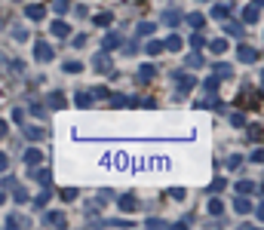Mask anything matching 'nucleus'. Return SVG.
Instances as JSON below:
<instances>
[{
    "label": "nucleus",
    "mask_w": 264,
    "mask_h": 230,
    "mask_svg": "<svg viewBox=\"0 0 264 230\" xmlns=\"http://www.w3.org/2000/svg\"><path fill=\"white\" fill-rule=\"evenodd\" d=\"M6 203V190H0V206H3Z\"/></svg>",
    "instance_id": "3c124183"
},
{
    "label": "nucleus",
    "mask_w": 264,
    "mask_h": 230,
    "mask_svg": "<svg viewBox=\"0 0 264 230\" xmlns=\"http://www.w3.org/2000/svg\"><path fill=\"white\" fill-rule=\"evenodd\" d=\"M191 46H193V49H203V46H206V37H203L200 31H197V34H191Z\"/></svg>",
    "instance_id": "473e14b6"
},
{
    "label": "nucleus",
    "mask_w": 264,
    "mask_h": 230,
    "mask_svg": "<svg viewBox=\"0 0 264 230\" xmlns=\"http://www.w3.org/2000/svg\"><path fill=\"white\" fill-rule=\"evenodd\" d=\"M47 200H49V190H43L37 200H34V206H47Z\"/></svg>",
    "instance_id": "a18cd8bd"
},
{
    "label": "nucleus",
    "mask_w": 264,
    "mask_h": 230,
    "mask_svg": "<svg viewBox=\"0 0 264 230\" xmlns=\"http://www.w3.org/2000/svg\"><path fill=\"white\" fill-rule=\"evenodd\" d=\"M62 68H65V74H80V71H83V65H80V62H65Z\"/></svg>",
    "instance_id": "72a5a7b5"
},
{
    "label": "nucleus",
    "mask_w": 264,
    "mask_h": 230,
    "mask_svg": "<svg viewBox=\"0 0 264 230\" xmlns=\"http://www.w3.org/2000/svg\"><path fill=\"white\" fill-rule=\"evenodd\" d=\"M6 166H9V157H6L3 151H0V169H6Z\"/></svg>",
    "instance_id": "09e8293b"
},
{
    "label": "nucleus",
    "mask_w": 264,
    "mask_h": 230,
    "mask_svg": "<svg viewBox=\"0 0 264 230\" xmlns=\"http://www.w3.org/2000/svg\"><path fill=\"white\" fill-rule=\"evenodd\" d=\"M6 227H28V221H25V218H19V215H9L6 218Z\"/></svg>",
    "instance_id": "2f4dec72"
},
{
    "label": "nucleus",
    "mask_w": 264,
    "mask_h": 230,
    "mask_svg": "<svg viewBox=\"0 0 264 230\" xmlns=\"http://www.w3.org/2000/svg\"><path fill=\"white\" fill-rule=\"evenodd\" d=\"M209 49H212L215 55H221V52L227 49V37H218V40H212V43H209Z\"/></svg>",
    "instance_id": "b1692460"
},
{
    "label": "nucleus",
    "mask_w": 264,
    "mask_h": 230,
    "mask_svg": "<svg viewBox=\"0 0 264 230\" xmlns=\"http://www.w3.org/2000/svg\"><path fill=\"white\" fill-rule=\"evenodd\" d=\"M147 227H169L163 218H147Z\"/></svg>",
    "instance_id": "58836bf2"
},
{
    "label": "nucleus",
    "mask_w": 264,
    "mask_h": 230,
    "mask_svg": "<svg viewBox=\"0 0 264 230\" xmlns=\"http://www.w3.org/2000/svg\"><path fill=\"white\" fill-rule=\"evenodd\" d=\"M258 184L255 181H237V193H243V197H249V193H255Z\"/></svg>",
    "instance_id": "2eb2a0df"
},
{
    "label": "nucleus",
    "mask_w": 264,
    "mask_h": 230,
    "mask_svg": "<svg viewBox=\"0 0 264 230\" xmlns=\"http://www.w3.org/2000/svg\"><path fill=\"white\" fill-rule=\"evenodd\" d=\"M212 16H215L218 22L227 19V16H231V3H227V0H224V3H215V6H212Z\"/></svg>",
    "instance_id": "9d476101"
},
{
    "label": "nucleus",
    "mask_w": 264,
    "mask_h": 230,
    "mask_svg": "<svg viewBox=\"0 0 264 230\" xmlns=\"http://www.w3.org/2000/svg\"><path fill=\"white\" fill-rule=\"evenodd\" d=\"M43 221H47L49 227H65V224H68L62 212H47V218H43Z\"/></svg>",
    "instance_id": "1a4fd4ad"
},
{
    "label": "nucleus",
    "mask_w": 264,
    "mask_h": 230,
    "mask_svg": "<svg viewBox=\"0 0 264 230\" xmlns=\"http://www.w3.org/2000/svg\"><path fill=\"white\" fill-rule=\"evenodd\" d=\"M13 123H25V111H22V108L13 111Z\"/></svg>",
    "instance_id": "79ce46f5"
},
{
    "label": "nucleus",
    "mask_w": 264,
    "mask_h": 230,
    "mask_svg": "<svg viewBox=\"0 0 264 230\" xmlns=\"http://www.w3.org/2000/svg\"><path fill=\"white\" fill-rule=\"evenodd\" d=\"M111 22H114V13H98L96 16V25H101V28H108Z\"/></svg>",
    "instance_id": "c756f323"
},
{
    "label": "nucleus",
    "mask_w": 264,
    "mask_h": 230,
    "mask_svg": "<svg viewBox=\"0 0 264 230\" xmlns=\"http://www.w3.org/2000/svg\"><path fill=\"white\" fill-rule=\"evenodd\" d=\"M258 19H261V6H258V3H249V6L243 9V22H246V25H255Z\"/></svg>",
    "instance_id": "20e7f679"
},
{
    "label": "nucleus",
    "mask_w": 264,
    "mask_h": 230,
    "mask_svg": "<svg viewBox=\"0 0 264 230\" xmlns=\"http://www.w3.org/2000/svg\"><path fill=\"white\" fill-rule=\"evenodd\" d=\"M154 31H157L154 22H139V28H135V34H139V37H151Z\"/></svg>",
    "instance_id": "dca6fc26"
},
{
    "label": "nucleus",
    "mask_w": 264,
    "mask_h": 230,
    "mask_svg": "<svg viewBox=\"0 0 264 230\" xmlns=\"http://www.w3.org/2000/svg\"><path fill=\"white\" fill-rule=\"evenodd\" d=\"M74 105H77V108H89V105H93V92H77V95H74Z\"/></svg>",
    "instance_id": "aec40b11"
},
{
    "label": "nucleus",
    "mask_w": 264,
    "mask_h": 230,
    "mask_svg": "<svg viewBox=\"0 0 264 230\" xmlns=\"http://www.w3.org/2000/svg\"><path fill=\"white\" fill-rule=\"evenodd\" d=\"M0 28H3V19H0Z\"/></svg>",
    "instance_id": "603ef678"
},
{
    "label": "nucleus",
    "mask_w": 264,
    "mask_h": 230,
    "mask_svg": "<svg viewBox=\"0 0 264 230\" xmlns=\"http://www.w3.org/2000/svg\"><path fill=\"white\" fill-rule=\"evenodd\" d=\"M163 22H166V25H172V28H175L178 22H181V16L175 13V9H166V13H163Z\"/></svg>",
    "instance_id": "a878e982"
},
{
    "label": "nucleus",
    "mask_w": 264,
    "mask_h": 230,
    "mask_svg": "<svg viewBox=\"0 0 264 230\" xmlns=\"http://www.w3.org/2000/svg\"><path fill=\"white\" fill-rule=\"evenodd\" d=\"M68 6H71V0H55V3H52V9H55L59 16H65V13H68Z\"/></svg>",
    "instance_id": "f704fd0d"
},
{
    "label": "nucleus",
    "mask_w": 264,
    "mask_h": 230,
    "mask_svg": "<svg viewBox=\"0 0 264 230\" xmlns=\"http://www.w3.org/2000/svg\"><path fill=\"white\" fill-rule=\"evenodd\" d=\"M188 25H191V28H197V31H200V28H206V19H203L200 13H193V16H188Z\"/></svg>",
    "instance_id": "cd10ccee"
},
{
    "label": "nucleus",
    "mask_w": 264,
    "mask_h": 230,
    "mask_svg": "<svg viewBox=\"0 0 264 230\" xmlns=\"http://www.w3.org/2000/svg\"><path fill=\"white\" fill-rule=\"evenodd\" d=\"M6 187H9V190L16 187V178H13V175H6V178H3V190H6Z\"/></svg>",
    "instance_id": "49530a36"
},
{
    "label": "nucleus",
    "mask_w": 264,
    "mask_h": 230,
    "mask_svg": "<svg viewBox=\"0 0 264 230\" xmlns=\"http://www.w3.org/2000/svg\"><path fill=\"white\" fill-rule=\"evenodd\" d=\"M197 86V80H193L191 74H185V71H175V89H178V95H188V92Z\"/></svg>",
    "instance_id": "f257e3e1"
},
{
    "label": "nucleus",
    "mask_w": 264,
    "mask_h": 230,
    "mask_svg": "<svg viewBox=\"0 0 264 230\" xmlns=\"http://www.w3.org/2000/svg\"><path fill=\"white\" fill-rule=\"evenodd\" d=\"M49 178H52L49 169H40V172H37V184H40V187H49Z\"/></svg>",
    "instance_id": "7c9ffc66"
},
{
    "label": "nucleus",
    "mask_w": 264,
    "mask_h": 230,
    "mask_svg": "<svg viewBox=\"0 0 264 230\" xmlns=\"http://www.w3.org/2000/svg\"><path fill=\"white\" fill-rule=\"evenodd\" d=\"M227 3H231V0H227Z\"/></svg>",
    "instance_id": "5fc2aeb1"
},
{
    "label": "nucleus",
    "mask_w": 264,
    "mask_h": 230,
    "mask_svg": "<svg viewBox=\"0 0 264 230\" xmlns=\"http://www.w3.org/2000/svg\"><path fill=\"white\" fill-rule=\"evenodd\" d=\"M6 132H9V126H6V123H0V138H3Z\"/></svg>",
    "instance_id": "8fccbe9b"
},
{
    "label": "nucleus",
    "mask_w": 264,
    "mask_h": 230,
    "mask_svg": "<svg viewBox=\"0 0 264 230\" xmlns=\"http://www.w3.org/2000/svg\"><path fill=\"white\" fill-rule=\"evenodd\" d=\"M96 71H111V59H108V49H101L96 55Z\"/></svg>",
    "instance_id": "ddd939ff"
},
{
    "label": "nucleus",
    "mask_w": 264,
    "mask_h": 230,
    "mask_svg": "<svg viewBox=\"0 0 264 230\" xmlns=\"http://www.w3.org/2000/svg\"><path fill=\"white\" fill-rule=\"evenodd\" d=\"M117 206H120L123 212H132V209H139V206H135V197H120V203H117Z\"/></svg>",
    "instance_id": "bb28decb"
},
{
    "label": "nucleus",
    "mask_w": 264,
    "mask_h": 230,
    "mask_svg": "<svg viewBox=\"0 0 264 230\" xmlns=\"http://www.w3.org/2000/svg\"><path fill=\"white\" fill-rule=\"evenodd\" d=\"M25 16H28L31 22H40L43 16H47V6H43V3H31V6L25 9Z\"/></svg>",
    "instance_id": "423d86ee"
},
{
    "label": "nucleus",
    "mask_w": 264,
    "mask_h": 230,
    "mask_svg": "<svg viewBox=\"0 0 264 230\" xmlns=\"http://www.w3.org/2000/svg\"><path fill=\"white\" fill-rule=\"evenodd\" d=\"M40 160H43V154L37 151V147H28V151H25V163H28V169H31V166H40Z\"/></svg>",
    "instance_id": "6e6552de"
},
{
    "label": "nucleus",
    "mask_w": 264,
    "mask_h": 230,
    "mask_svg": "<svg viewBox=\"0 0 264 230\" xmlns=\"http://www.w3.org/2000/svg\"><path fill=\"white\" fill-rule=\"evenodd\" d=\"M111 98V108H126V105H135V98L129 95H108Z\"/></svg>",
    "instance_id": "6ab92c4d"
},
{
    "label": "nucleus",
    "mask_w": 264,
    "mask_h": 230,
    "mask_svg": "<svg viewBox=\"0 0 264 230\" xmlns=\"http://www.w3.org/2000/svg\"><path fill=\"white\" fill-rule=\"evenodd\" d=\"M157 77V68L154 65H142L139 68V80H142V83H147V80H154Z\"/></svg>",
    "instance_id": "4468645a"
},
{
    "label": "nucleus",
    "mask_w": 264,
    "mask_h": 230,
    "mask_svg": "<svg viewBox=\"0 0 264 230\" xmlns=\"http://www.w3.org/2000/svg\"><path fill=\"white\" fill-rule=\"evenodd\" d=\"M181 46H185V43H181V37H178V34H169V37L163 40V49H172V52H178Z\"/></svg>",
    "instance_id": "f8f14e48"
},
{
    "label": "nucleus",
    "mask_w": 264,
    "mask_h": 230,
    "mask_svg": "<svg viewBox=\"0 0 264 230\" xmlns=\"http://www.w3.org/2000/svg\"><path fill=\"white\" fill-rule=\"evenodd\" d=\"M200 62H203V59H200V52H191V55H188V68H197Z\"/></svg>",
    "instance_id": "4c0bfd02"
},
{
    "label": "nucleus",
    "mask_w": 264,
    "mask_h": 230,
    "mask_svg": "<svg viewBox=\"0 0 264 230\" xmlns=\"http://www.w3.org/2000/svg\"><path fill=\"white\" fill-rule=\"evenodd\" d=\"M62 200H68V203H71V200H77V190H74V187H68V190H62Z\"/></svg>",
    "instance_id": "ea45409f"
},
{
    "label": "nucleus",
    "mask_w": 264,
    "mask_h": 230,
    "mask_svg": "<svg viewBox=\"0 0 264 230\" xmlns=\"http://www.w3.org/2000/svg\"><path fill=\"white\" fill-rule=\"evenodd\" d=\"M221 22H224V34H231V37H240V34H243V25H240V22H231V16L221 19Z\"/></svg>",
    "instance_id": "0eeeda50"
},
{
    "label": "nucleus",
    "mask_w": 264,
    "mask_h": 230,
    "mask_svg": "<svg viewBox=\"0 0 264 230\" xmlns=\"http://www.w3.org/2000/svg\"><path fill=\"white\" fill-rule=\"evenodd\" d=\"M234 212H237V215H249V212H252V200L243 197V193H237V200H234Z\"/></svg>",
    "instance_id": "39448f33"
},
{
    "label": "nucleus",
    "mask_w": 264,
    "mask_h": 230,
    "mask_svg": "<svg viewBox=\"0 0 264 230\" xmlns=\"http://www.w3.org/2000/svg\"><path fill=\"white\" fill-rule=\"evenodd\" d=\"M144 52H147V55H160V52H163V40H147Z\"/></svg>",
    "instance_id": "5701e85b"
},
{
    "label": "nucleus",
    "mask_w": 264,
    "mask_h": 230,
    "mask_svg": "<svg viewBox=\"0 0 264 230\" xmlns=\"http://www.w3.org/2000/svg\"><path fill=\"white\" fill-rule=\"evenodd\" d=\"M237 59L243 65H252V62H258V49L249 46V43H243V46H237Z\"/></svg>",
    "instance_id": "7ed1b4c3"
},
{
    "label": "nucleus",
    "mask_w": 264,
    "mask_h": 230,
    "mask_svg": "<svg viewBox=\"0 0 264 230\" xmlns=\"http://www.w3.org/2000/svg\"><path fill=\"white\" fill-rule=\"evenodd\" d=\"M25 135H28V141H40V138L47 135V129H43V126H28Z\"/></svg>",
    "instance_id": "a211bd4d"
},
{
    "label": "nucleus",
    "mask_w": 264,
    "mask_h": 230,
    "mask_svg": "<svg viewBox=\"0 0 264 230\" xmlns=\"http://www.w3.org/2000/svg\"><path fill=\"white\" fill-rule=\"evenodd\" d=\"M13 200H16V203H28V190L16 184V187H13Z\"/></svg>",
    "instance_id": "c85d7f7f"
},
{
    "label": "nucleus",
    "mask_w": 264,
    "mask_h": 230,
    "mask_svg": "<svg viewBox=\"0 0 264 230\" xmlns=\"http://www.w3.org/2000/svg\"><path fill=\"white\" fill-rule=\"evenodd\" d=\"M13 37L22 43V40H28V31H25V28H16V31H13Z\"/></svg>",
    "instance_id": "a19ab883"
},
{
    "label": "nucleus",
    "mask_w": 264,
    "mask_h": 230,
    "mask_svg": "<svg viewBox=\"0 0 264 230\" xmlns=\"http://www.w3.org/2000/svg\"><path fill=\"white\" fill-rule=\"evenodd\" d=\"M240 166H243V157H240V154H234L231 160H227V169H231V172H234V169H240Z\"/></svg>",
    "instance_id": "e433bc0d"
},
{
    "label": "nucleus",
    "mask_w": 264,
    "mask_h": 230,
    "mask_svg": "<svg viewBox=\"0 0 264 230\" xmlns=\"http://www.w3.org/2000/svg\"><path fill=\"white\" fill-rule=\"evenodd\" d=\"M31 114H34V117H43V108H40V105H34V101H31Z\"/></svg>",
    "instance_id": "de8ad7c7"
},
{
    "label": "nucleus",
    "mask_w": 264,
    "mask_h": 230,
    "mask_svg": "<svg viewBox=\"0 0 264 230\" xmlns=\"http://www.w3.org/2000/svg\"><path fill=\"white\" fill-rule=\"evenodd\" d=\"M52 34L62 40V37H68V34H71V25H68V22H62V19H59V22H52Z\"/></svg>",
    "instance_id": "9b49d317"
},
{
    "label": "nucleus",
    "mask_w": 264,
    "mask_h": 230,
    "mask_svg": "<svg viewBox=\"0 0 264 230\" xmlns=\"http://www.w3.org/2000/svg\"><path fill=\"white\" fill-rule=\"evenodd\" d=\"M120 46V37L117 34H108V37H101V49H117Z\"/></svg>",
    "instance_id": "4be33fe9"
},
{
    "label": "nucleus",
    "mask_w": 264,
    "mask_h": 230,
    "mask_svg": "<svg viewBox=\"0 0 264 230\" xmlns=\"http://www.w3.org/2000/svg\"><path fill=\"white\" fill-rule=\"evenodd\" d=\"M34 59H37V62H52V59H55L52 46H49L47 40H37V43H34Z\"/></svg>",
    "instance_id": "f03ea898"
},
{
    "label": "nucleus",
    "mask_w": 264,
    "mask_h": 230,
    "mask_svg": "<svg viewBox=\"0 0 264 230\" xmlns=\"http://www.w3.org/2000/svg\"><path fill=\"white\" fill-rule=\"evenodd\" d=\"M13 3H19V0H13Z\"/></svg>",
    "instance_id": "864d4df0"
},
{
    "label": "nucleus",
    "mask_w": 264,
    "mask_h": 230,
    "mask_svg": "<svg viewBox=\"0 0 264 230\" xmlns=\"http://www.w3.org/2000/svg\"><path fill=\"white\" fill-rule=\"evenodd\" d=\"M215 77H218V80H231V77H234V71H231V65L218 62V65H215Z\"/></svg>",
    "instance_id": "f3484780"
},
{
    "label": "nucleus",
    "mask_w": 264,
    "mask_h": 230,
    "mask_svg": "<svg viewBox=\"0 0 264 230\" xmlns=\"http://www.w3.org/2000/svg\"><path fill=\"white\" fill-rule=\"evenodd\" d=\"M231 123H234V126H243V123H246V117L237 111V114H231Z\"/></svg>",
    "instance_id": "37998d69"
},
{
    "label": "nucleus",
    "mask_w": 264,
    "mask_h": 230,
    "mask_svg": "<svg viewBox=\"0 0 264 230\" xmlns=\"http://www.w3.org/2000/svg\"><path fill=\"white\" fill-rule=\"evenodd\" d=\"M224 184H227L224 178H215V181L209 184V193H221V190H224Z\"/></svg>",
    "instance_id": "c9c22d12"
},
{
    "label": "nucleus",
    "mask_w": 264,
    "mask_h": 230,
    "mask_svg": "<svg viewBox=\"0 0 264 230\" xmlns=\"http://www.w3.org/2000/svg\"><path fill=\"white\" fill-rule=\"evenodd\" d=\"M206 209H209V215H221V212H224V203L212 193V200H209V206H206Z\"/></svg>",
    "instance_id": "412c9836"
},
{
    "label": "nucleus",
    "mask_w": 264,
    "mask_h": 230,
    "mask_svg": "<svg viewBox=\"0 0 264 230\" xmlns=\"http://www.w3.org/2000/svg\"><path fill=\"white\" fill-rule=\"evenodd\" d=\"M49 108H65V95H62V92H49Z\"/></svg>",
    "instance_id": "393cba45"
},
{
    "label": "nucleus",
    "mask_w": 264,
    "mask_h": 230,
    "mask_svg": "<svg viewBox=\"0 0 264 230\" xmlns=\"http://www.w3.org/2000/svg\"><path fill=\"white\" fill-rule=\"evenodd\" d=\"M169 197H172V200H185V190H181V187H172Z\"/></svg>",
    "instance_id": "c03bdc74"
}]
</instances>
